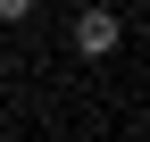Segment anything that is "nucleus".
Segmentation results:
<instances>
[{"label": "nucleus", "mask_w": 150, "mask_h": 142, "mask_svg": "<svg viewBox=\"0 0 150 142\" xmlns=\"http://www.w3.org/2000/svg\"><path fill=\"white\" fill-rule=\"evenodd\" d=\"M117 42H125V17L117 9H83L75 17V50H83V59H108Z\"/></svg>", "instance_id": "obj_1"}, {"label": "nucleus", "mask_w": 150, "mask_h": 142, "mask_svg": "<svg viewBox=\"0 0 150 142\" xmlns=\"http://www.w3.org/2000/svg\"><path fill=\"white\" fill-rule=\"evenodd\" d=\"M33 9H42V0H0V25H25Z\"/></svg>", "instance_id": "obj_2"}]
</instances>
